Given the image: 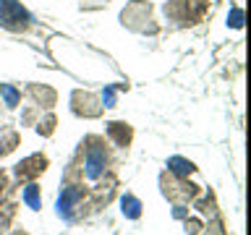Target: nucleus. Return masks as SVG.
Here are the masks:
<instances>
[{
  "mask_svg": "<svg viewBox=\"0 0 251 235\" xmlns=\"http://www.w3.org/2000/svg\"><path fill=\"white\" fill-rule=\"evenodd\" d=\"M74 157L78 160V164H81L86 180L102 178L110 170V164H113V149L107 146V139L100 136V133H89V136H84L81 144L76 146Z\"/></svg>",
  "mask_w": 251,
  "mask_h": 235,
  "instance_id": "obj_1",
  "label": "nucleus"
},
{
  "mask_svg": "<svg viewBox=\"0 0 251 235\" xmlns=\"http://www.w3.org/2000/svg\"><path fill=\"white\" fill-rule=\"evenodd\" d=\"M58 217L68 225H76L86 219L92 214V204H89V188L84 183H71V186H63V191L58 196Z\"/></svg>",
  "mask_w": 251,
  "mask_h": 235,
  "instance_id": "obj_2",
  "label": "nucleus"
},
{
  "mask_svg": "<svg viewBox=\"0 0 251 235\" xmlns=\"http://www.w3.org/2000/svg\"><path fill=\"white\" fill-rule=\"evenodd\" d=\"M121 24L136 34H160V24L154 21V5L149 0H131L121 11Z\"/></svg>",
  "mask_w": 251,
  "mask_h": 235,
  "instance_id": "obj_3",
  "label": "nucleus"
},
{
  "mask_svg": "<svg viewBox=\"0 0 251 235\" xmlns=\"http://www.w3.org/2000/svg\"><path fill=\"white\" fill-rule=\"evenodd\" d=\"M165 19L178 29L196 26L199 21H204V16L209 11V0H168L165 3Z\"/></svg>",
  "mask_w": 251,
  "mask_h": 235,
  "instance_id": "obj_4",
  "label": "nucleus"
},
{
  "mask_svg": "<svg viewBox=\"0 0 251 235\" xmlns=\"http://www.w3.org/2000/svg\"><path fill=\"white\" fill-rule=\"evenodd\" d=\"M160 191L168 201L173 204H191L196 196L201 193V188L191 183L188 178H180V175H173L170 170H165L160 175Z\"/></svg>",
  "mask_w": 251,
  "mask_h": 235,
  "instance_id": "obj_5",
  "label": "nucleus"
},
{
  "mask_svg": "<svg viewBox=\"0 0 251 235\" xmlns=\"http://www.w3.org/2000/svg\"><path fill=\"white\" fill-rule=\"evenodd\" d=\"M31 16L19 0H0V26L13 31V34H24L31 29Z\"/></svg>",
  "mask_w": 251,
  "mask_h": 235,
  "instance_id": "obj_6",
  "label": "nucleus"
},
{
  "mask_svg": "<svg viewBox=\"0 0 251 235\" xmlns=\"http://www.w3.org/2000/svg\"><path fill=\"white\" fill-rule=\"evenodd\" d=\"M71 113L76 118H84V120H94V118H102L105 105H102V99L94 92L74 89L71 92Z\"/></svg>",
  "mask_w": 251,
  "mask_h": 235,
  "instance_id": "obj_7",
  "label": "nucleus"
},
{
  "mask_svg": "<svg viewBox=\"0 0 251 235\" xmlns=\"http://www.w3.org/2000/svg\"><path fill=\"white\" fill-rule=\"evenodd\" d=\"M47 167H50V160L42 154V152H34L29 157H24V160L13 167V175H16V183L24 186V183H31V180H37L39 175H45Z\"/></svg>",
  "mask_w": 251,
  "mask_h": 235,
  "instance_id": "obj_8",
  "label": "nucleus"
},
{
  "mask_svg": "<svg viewBox=\"0 0 251 235\" xmlns=\"http://www.w3.org/2000/svg\"><path fill=\"white\" fill-rule=\"evenodd\" d=\"M115 193H118V175L107 170L102 178H97V186L89 188V204H92V212L105 209L107 204L115 199Z\"/></svg>",
  "mask_w": 251,
  "mask_h": 235,
  "instance_id": "obj_9",
  "label": "nucleus"
},
{
  "mask_svg": "<svg viewBox=\"0 0 251 235\" xmlns=\"http://www.w3.org/2000/svg\"><path fill=\"white\" fill-rule=\"evenodd\" d=\"M24 94L42 110H52L55 102H58V92H55L52 86H47V84H26L24 86Z\"/></svg>",
  "mask_w": 251,
  "mask_h": 235,
  "instance_id": "obj_10",
  "label": "nucleus"
},
{
  "mask_svg": "<svg viewBox=\"0 0 251 235\" xmlns=\"http://www.w3.org/2000/svg\"><path fill=\"white\" fill-rule=\"evenodd\" d=\"M105 136L118 149H128L133 141V125L126 120H110V123H105Z\"/></svg>",
  "mask_w": 251,
  "mask_h": 235,
  "instance_id": "obj_11",
  "label": "nucleus"
},
{
  "mask_svg": "<svg viewBox=\"0 0 251 235\" xmlns=\"http://www.w3.org/2000/svg\"><path fill=\"white\" fill-rule=\"evenodd\" d=\"M21 102V92L11 84H0V125H5L8 115L19 107Z\"/></svg>",
  "mask_w": 251,
  "mask_h": 235,
  "instance_id": "obj_12",
  "label": "nucleus"
},
{
  "mask_svg": "<svg viewBox=\"0 0 251 235\" xmlns=\"http://www.w3.org/2000/svg\"><path fill=\"white\" fill-rule=\"evenodd\" d=\"M11 193H13V186H8V191L0 199V235H5L11 230V225L16 219V209H19V204L11 199Z\"/></svg>",
  "mask_w": 251,
  "mask_h": 235,
  "instance_id": "obj_13",
  "label": "nucleus"
},
{
  "mask_svg": "<svg viewBox=\"0 0 251 235\" xmlns=\"http://www.w3.org/2000/svg\"><path fill=\"white\" fill-rule=\"evenodd\" d=\"M191 204H194V209L199 212V214L209 217V219L220 214V212H217V196H215V191H201Z\"/></svg>",
  "mask_w": 251,
  "mask_h": 235,
  "instance_id": "obj_14",
  "label": "nucleus"
},
{
  "mask_svg": "<svg viewBox=\"0 0 251 235\" xmlns=\"http://www.w3.org/2000/svg\"><path fill=\"white\" fill-rule=\"evenodd\" d=\"M21 188H24V191H21V204H26V209H31V212L42 209V188L37 186V180L24 183Z\"/></svg>",
  "mask_w": 251,
  "mask_h": 235,
  "instance_id": "obj_15",
  "label": "nucleus"
},
{
  "mask_svg": "<svg viewBox=\"0 0 251 235\" xmlns=\"http://www.w3.org/2000/svg\"><path fill=\"white\" fill-rule=\"evenodd\" d=\"M121 212L126 214V219H139L141 212H144V204H141L139 196L126 193V196H121Z\"/></svg>",
  "mask_w": 251,
  "mask_h": 235,
  "instance_id": "obj_16",
  "label": "nucleus"
},
{
  "mask_svg": "<svg viewBox=\"0 0 251 235\" xmlns=\"http://www.w3.org/2000/svg\"><path fill=\"white\" fill-rule=\"evenodd\" d=\"M168 170L173 172V175L188 178V175H194L199 167H196L191 160H186V157H178V154H176V157H170V160H168Z\"/></svg>",
  "mask_w": 251,
  "mask_h": 235,
  "instance_id": "obj_17",
  "label": "nucleus"
},
{
  "mask_svg": "<svg viewBox=\"0 0 251 235\" xmlns=\"http://www.w3.org/2000/svg\"><path fill=\"white\" fill-rule=\"evenodd\" d=\"M34 128H37V133L42 139H50L52 133H55V128H58V118H55V113L52 110H45L42 113V118L34 123Z\"/></svg>",
  "mask_w": 251,
  "mask_h": 235,
  "instance_id": "obj_18",
  "label": "nucleus"
},
{
  "mask_svg": "<svg viewBox=\"0 0 251 235\" xmlns=\"http://www.w3.org/2000/svg\"><path fill=\"white\" fill-rule=\"evenodd\" d=\"M42 113H45V110H42V107H37L34 102L24 105V110H21V128H24V125H34L39 118H42Z\"/></svg>",
  "mask_w": 251,
  "mask_h": 235,
  "instance_id": "obj_19",
  "label": "nucleus"
},
{
  "mask_svg": "<svg viewBox=\"0 0 251 235\" xmlns=\"http://www.w3.org/2000/svg\"><path fill=\"white\" fill-rule=\"evenodd\" d=\"M0 139H3V146H5V152H8V154H11L13 149L21 144V133L16 131V128H11V125L0 131Z\"/></svg>",
  "mask_w": 251,
  "mask_h": 235,
  "instance_id": "obj_20",
  "label": "nucleus"
},
{
  "mask_svg": "<svg viewBox=\"0 0 251 235\" xmlns=\"http://www.w3.org/2000/svg\"><path fill=\"white\" fill-rule=\"evenodd\" d=\"M118 89H128V84H118V86H105V92H102V105L105 107H118V97H115V92Z\"/></svg>",
  "mask_w": 251,
  "mask_h": 235,
  "instance_id": "obj_21",
  "label": "nucleus"
},
{
  "mask_svg": "<svg viewBox=\"0 0 251 235\" xmlns=\"http://www.w3.org/2000/svg\"><path fill=\"white\" fill-rule=\"evenodd\" d=\"M199 235H227L223 217H220V214H217V217H212V219H209V225H204V230H201Z\"/></svg>",
  "mask_w": 251,
  "mask_h": 235,
  "instance_id": "obj_22",
  "label": "nucleus"
},
{
  "mask_svg": "<svg viewBox=\"0 0 251 235\" xmlns=\"http://www.w3.org/2000/svg\"><path fill=\"white\" fill-rule=\"evenodd\" d=\"M180 222H183V233H186V235H199V233L204 230V222H201L199 217H191V214H188L186 219H180Z\"/></svg>",
  "mask_w": 251,
  "mask_h": 235,
  "instance_id": "obj_23",
  "label": "nucleus"
},
{
  "mask_svg": "<svg viewBox=\"0 0 251 235\" xmlns=\"http://www.w3.org/2000/svg\"><path fill=\"white\" fill-rule=\"evenodd\" d=\"M188 217V204H173V219H186Z\"/></svg>",
  "mask_w": 251,
  "mask_h": 235,
  "instance_id": "obj_24",
  "label": "nucleus"
},
{
  "mask_svg": "<svg viewBox=\"0 0 251 235\" xmlns=\"http://www.w3.org/2000/svg\"><path fill=\"white\" fill-rule=\"evenodd\" d=\"M227 24H233L235 29L243 26V11H241V8H235V11H233V21H227Z\"/></svg>",
  "mask_w": 251,
  "mask_h": 235,
  "instance_id": "obj_25",
  "label": "nucleus"
},
{
  "mask_svg": "<svg viewBox=\"0 0 251 235\" xmlns=\"http://www.w3.org/2000/svg\"><path fill=\"white\" fill-rule=\"evenodd\" d=\"M5 191H8V175H5V170H0V199H3Z\"/></svg>",
  "mask_w": 251,
  "mask_h": 235,
  "instance_id": "obj_26",
  "label": "nucleus"
},
{
  "mask_svg": "<svg viewBox=\"0 0 251 235\" xmlns=\"http://www.w3.org/2000/svg\"><path fill=\"white\" fill-rule=\"evenodd\" d=\"M5 235H29V233L24 230V227H13V230H8Z\"/></svg>",
  "mask_w": 251,
  "mask_h": 235,
  "instance_id": "obj_27",
  "label": "nucleus"
}]
</instances>
